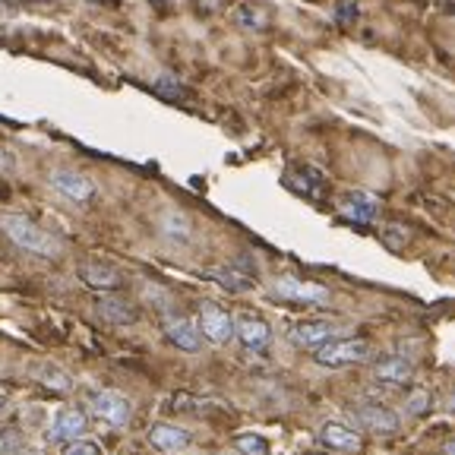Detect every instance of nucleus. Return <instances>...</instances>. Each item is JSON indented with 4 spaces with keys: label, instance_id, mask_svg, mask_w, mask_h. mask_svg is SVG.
<instances>
[{
    "label": "nucleus",
    "instance_id": "obj_1",
    "mask_svg": "<svg viewBox=\"0 0 455 455\" xmlns=\"http://www.w3.org/2000/svg\"><path fill=\"white\" fill-rule=\"evenodd\" d=\"M0 231H4L20 250H26V253L44 256V259L60 256V241H57L54 235H48L42 225H36L28 215H20V212L0 215Z\"/></svg>",
    "mask_w": 455,
    "mask_h": 455
},
{
    "label": "nucleus",
    "instance_id": "obj_2",
    "mask_svg": "<svg viewBox=\"0 0 455 455\" xmlns=\"http://www.w3.org/2000/svg\"><path fill=\"white\" fill-rule=\"evenodd\" d=\"M373 355V345L367 339H329L326 345L313 351V361L320 363V367L329 370H339V367H351V363H363L370 361Z\"/></svg>",
    "mask_w": 455,
    "mask_h": 455
},
{
    "label": "nucleus",
    "instance_id": "obj_3",
    "mask_svg": "<svg viewBox=\"0 0 455 455\" xmlns=\"http://www.w3.org/2000/svg\"><path fill=\"white\" fill-rule=\"evenodd\" d=\"M272 294L288 304H307V307H323L329 304V288L316 282H304V278L282 275L272 282Z\"/></svg>",
    "mask_w": 455,
    "mask_h": 455
},
{
    "label": "nucleus",
    "instance_id": "obj_4",
    "mask_svg": "<svg viewBox=\"0 0 455 455\" xmlns=\"http://www.w3.org/2000/svg\"><path fill=\"white\" fill-rule=\"evenodd\" d=\"M199 332L209 345H228V341L235 339V316L219 307L215 300H203L199 304Z\"/></svg>",
    "mask_w": 455,
    "mask_h": 455
},
{
    "label": "nucleus",
    "instance_id": "obj_5",
    "mask_svg": "<svg viewBox=\"0 0 455 455\" xmlns=\"http://www.w3.org/2000/svg\"><path fill=\"white\" fill-rule=\"evenodd\" d=\"M351 418L357 420L361 430H367L373 436H395L398 427H402V418L392 408L379 405V402H361V405L351 408Z\"/></svg>",
    "mask_w": 455,
    "mask_h": 455
},
{
    "label": "nucleus",
    "instance_id": "obj_6",
    "mask_svg": "<svg viewBox=\"0 0 455 455\" xmlns=\"http://www.w3.org/2000/svg\"><path fill=\"white\" fill-rule=\"evenodd\" d=\"M89 411H92V418L99 420V424L121 430V427H127L133 408H130V398L124 395V392L101 389V392H95L92 402H89Z\"/></svg>",
    "mask_w": 455,
    "mask_h": 455
},
{
    "label": "nucleus",
    "instance_id": "obj_7",
    "mask_svg": "<svg viewBox=\"0 0 455 455\" xmlns=\"http://www.w3.org/2000/svg\"><path fill=\"white\" fill-rule=\"evenodd\" d=\"M235 339L241 341L247 351H266L272 345V329L263 316H253V313H241L235 316Z\"/></svg>",
    "mask_w": 455,
    "mask_h": 455
},
{
    "label": "nucleus",
    "instance_id": "obj_8",
    "mask_svg": "<svg viewBox=\"0 0 455 455\" xmlns=\"http://www.w3.org/2000/svg\"><path fill=\"white\" fill-rule=\"evenodd\" d=\"M316 440H320L323 449H329V452H361L363 449V440L357 430H351L348 424H339V420H329V424L320 427V434H316Z\"/></svg>",
    "mask_w": 455,
    "mask_h": 455
},
{
    "label": "nucleus",
    "instance_id": "obj_9",
    "mask_svg": "<svg viewBox=\"0 0 455 455\" xmlns=\"http://www.w3.org/2000/svg\"><path fill=\"white\" fill-rule=\"evenodd\" d=\"M48 180L57 193H64V196L73 199V203H85V199L95 196L92 178H85V174H79V171H73V168H54Z\"/></svg>",
    "mask_w": 455,
    "mask_h": 455
},
{
    "label": "nucleus",
    "instance_id": "obj_10",
    "mask_svg": "<svg viewBox=\"0 0 455 455\" xmlns=\"http://www.w3.org/2000/svg\"><path fill=\"white\" fill-rule=\"evenodd\" d=\"M85 427H89V418H85L79 408H60L51 420L48 440L51 443H73L79 436H85Z\"/></svg>",
    "mask_w": 455,
    "mask_h": 455
},
{
    "label": "nucleus",
    "instance_id": "obj_11",
    "mask_svg": "<svg viewBox=\"0 0 455 455\" xmlns=\"http://www.w3.org/2000/svg\"><path fill=\"white\" fill-rule=\"evenodd\" d=\"M164 339L178 351H187V355H196V351L203 348V332H199L196 323L187 320V316H171V320L164 323Z\"/></svg>",
    "mask_w": 455,
    "mask_h": 455
},
{
    "label": "nucleus",
    "instance_id": "obj_12",
    "mask_svg": "<svg viewBox=\"0 0 455 455\" xmlns=\"http://www.w3.org/2000/svg\"><path fill=\"white\" fill-rule=\"evenodd\" d=\"M335 335H339V326L329 320H307L291 329V341L298 348H307V351H316L320 345H326L329 339H335Z\"/></svg>",
    "mask_w": 455,
    "mask_h": 455
},
{
    "label": "nucleus",
    "instance_id": "obj_13",
    "mask_svg": "<svg viewBox=\"0 0 455 455\" xmlns=\"http://www.w3.org/2000/svg\"><path fill=\"white\" fill-rule=\"evenodd\" d=\"M411 377H414V363L408 361V357L389 355L373 363V379L383 386H405Z\"/></svg>",
    "mask_w": 455,
    "mask_h": 455
},
{
    "label": "nucleus",
    "instance_id": "obj_14",
    "mask_svg": "<svg viewBox=\"0 0 455 455\" xmlns=\"http://www.w3.org/2000/svg\"><path fill=\"white\" fill-rule=\"evenodd\" d=\"M341 215L348 221H355V225H370V221L377 219V212H379V199L377 196H370V193H361V190H355V193H348V196L341 199Z\"/></svg>",
    "mask_w": 455,
    "mask_h": 455
},
{
    "label": "nucleus",
    "instance_id": "obj_15",
    "mask_svg": "<svg viewBox=\"0 0 455 455\" xmlns=\"http://www.w3.org/2000/svg\"><path fill=\"white\" fill-rule=\"evenodd\" d=\"M149 443L158 452H180V449L190 446V430L178 424H156L149 430Z\"/></svg>",
    "mask_w": 455,
    "mask_h": 455
},
{
    "label": "nucleus",
    "instance_id": "obj_16",
    "mask_svg": "<svg viewBox=\"0 0 455 455\" xmlns=\"http://www.w3.org/2000/svg\"><path fill=\"white\" fill-rule=\"evenodd\" d=\"M79 278H83V284H89L92 291H117L121 288V272L111 269V266L105 263H85L79 266Z\"/></svg>",
    "mask_w": 455,
    "mask_h": 455
},
{
    "label": "nucleus",
    "instance_id": "obj_17",
    "mask_svg": "<svg viewBox=\"0 0 455 455\" xmlns=\"http://www.w3.org/2000/svg\"><path fill=\"white\" fill-rule=\"evenodd\" d=\"M284 184L291 187V190L304 193V196H310V199H320L323 190H326V178H323L320 171H313V168L288 171V174H284Z\"/></svg>",
    "mask_w": 455,
    "mask_h": 455
},
{
    "label": "nucleus",
    "instance_id": "obj_18",
    "mask_svg": "<svg viewBox=\"0 0 455 455\" xmlns=\"http://www.w3.org/2000/svg\"><path fill=\"white\" fill-rule=\"evenodd\" d=\"M206 275L215 278L225 291H235V294H243V291L253 288V278L243 275V272H237L235 266H212V269H206Z\"/></svg>",
    "mask_w": 455,
    "mask_h": 455
},
{
    "label": "nucleus",
    "instance_id": "obj_19",
    "mask_svg": "<svg viewBox=\"0 0 455 455\" xmlns=\"http://www.w3.org/2000/svg\"><path fill=\"white\" fill-rule=\"evenodd\" d=\"M99 313L105 316L108 323H117V326H130V323H136L133 304H127V300H121V298H114V294L99 298Z\"/></svg>",
    "mask_w": 455,
    "mask_h": 455
},
{
    "label": "nucleus",
    "instance_id": "obj_20",
    "mask_svg": "<svg viewBox=\"0 0 455 455\" xmlns=\"http://www.w3.org/2000/svg\"><path fill=\"white\" fill-rule=\"evenodd\" d=\"M152 92H156L158 99H164V101H184L187 99L184 83H180L178 76H168V73H162V76L152 79Z\"/></svg>",
    "mask_w": 455,
    "mask_h": 455
},
{
    "label": "nucleus",
    "instance_id": "obj_21",
    "mask_svg": "<svg viewBox=\"0 0 455 455\" xmlns=\"http://www.w3.org/2000/svg\"><path fill=\"white\" fill-rule=\"evenodd\" d=\"M162 231L168 237H174V241H190V219L184 212H164Z\"/></svg>",
    "mask_w": 455,
    "mask_h": 455
},
{
    "label": "nucleus",
    "instance_id": "obj_22",
    "mask_svg": "<svg viewBox=\"0 0 455 455\" xmlns=\"http://www.w3.org/2000/svg\"><path fill=\"white\" fill-rule=\"evenodd\" d=\"M235 449L241 455H272L269 440H263L259 434H241V436H235Z\"/></svg>",
    "mask_w": 455,
    "mask_h": 455
},
{
    "label": "nucleus",
    "instance_id": "obj_23",
    "mask_svg": "<svg viewBox=\"0 0 455 455\" xmlns=\"http://www.w3.org/2000/svg\"><path fill=\"white\" fill-rule=\"evenodd\" d=\"M434 408V395L427 389H414L411 395L405 398V414H411V418H420V414H427Z\"/></svg>",
    "mask_w": 455,
    "mask_h": 455
},
{
    "label": "nucleus",
    "instance_id": "obj_24",
    "mask_svg": "<svg viewBox=\"0 0 455 455\" xmlns=\"http://www.w3.org/2000/svg\"><path fill=\"white\" fill-rule=\"evenodd\" d=\"M42 383L48 386V389H57V392H70L73 389V379L67 377L64 370H57V367H44L42 370Z\"/></svg>",
    "mask_w": 455,
    "mask_h": 455
},
{
    "label": "nucleus",
    "instance_id": "obj_25",
    "mask_svg": "<svg viewBox=\"0 0 455 455\" xmlns=\"http://www.w3.org/2000/svg\"><path fill=\"white\" fill-rule=\"evenodd\" d=\"M64 455H105V452H101V446L95 440L79 436V440H73V443H64Z\"/></svg>",
    "mask_w": 455,
    "mask_h": 455
},
{
    "label": "nucleus",
    "instance_id": "obj_26",
    "mask_svg": "<svg viewBox=\"0 0 455 455\" xmlns=\"http://www.w3.org/2000/svg\"><path fill=\"white\" fill-rule=\"evenodd\" d=\"M405 241H408V231L402 225H386L383 228V243L389 250H402L405 247Z\"/></svg>",
    "mask_w": 455,
    "mask_h": 455
},
{
    "label": "nucleus",
    "instance_id": "obj_27",
    "mask_svg": "<svg viewBox=\"0 0 455 455\" xmlns=\"http://www.w3.org/2000/svg\"><path fill=\"white\" fill-rule=\"evenodd\" d=\"M20 449V436L13 430H0V455H13Z\"/></svg>",
    "mask_w": 455,
    "mask_h": 455
},
{
    "label": "nucleus",
    "instance_id": "obj_28",
    "mask_svg": "<svg viewBox=\"0 0 455 455\" xmlns=\"http://www.w3.org/2000/svg\"><path fill=\"white\" fill-rule=\"evenodd\" d=\"M443 455H455V440L446 443V449H443Z\"/></svg>",
    "mask_w": 455,
    "mask_h": 455
},
{
    "label": "nucleus",
    "instance_id": "obj_29",
    "mask_svg": "<svg viewBox=\"0 0 455 455\" xmlns=\"http://www.w3.org/2000/svg\"><path fill=\"white\" fill-rule=\"evenodd\" d=\"M7 164H10V156L4 149H0V168H7Z\"/></svg>",
    "mask_w": 455,
    "mask_h": 455
},
{
    "label": "nucleus",
    "instance_id": "obj_30",
    "mask_svg": "<svg viewBox=\"0 0 455 455\" xmlns=\"http://www.w3.org/2000/svg\"><path fill=\"white\" fill-rule=\"evenodd\" d=\"M4 405H7V395H4V392H0V408H4Z\"/></svg>",
    "mask_w": 455,
    "mask_h": 455
},
{
    "label": "nucleus",
    "instance_id": "obj_31",
    "mask_svg": "<svg viewBox=\"0 0 455 455\" xmlns=\"http://www.w3.org/2000/svg\"><path fill=\"white\" fill-rule=\"evenodd\" d=\"M449 408H452V411H455V395H452V405H449Z\"/></svg>",
    "mask_w": 455,
    "mask_h": 455
}]
</instances>
